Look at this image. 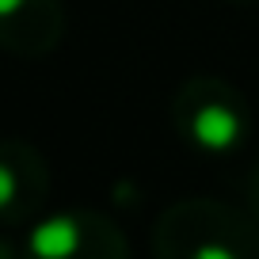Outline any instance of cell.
I'll list each match as a JSON object with an SVG mask.
<instances>
[{"mask_svg": "<svg viewBox=\"0 0 259 259\" xmlns=\"http://www.w3.org/2000/svg\"><path fill=\"white\" fill-rule=\"evenodd\" d=\"M61 12L54 0H0V46L16 54H42L54 46Z\"/></svg>", "mask_w": 259, "mask_h": 259, "instance_id": "6da1fadb", "label": "cell"}, {"mask_svg": "<svg viewBox=\"0 0 259 259\" xmlns=\"http://www.w3.org/2000/svg\"><path fill=\"white\" fill-rule=\"evenodd\" d=\"M38 187H42V168L34 153L27 145L4 141L0 145V218L34 206Z\"/></svg>", "mask_w": 259, "mask_h": 259, "instance_id": "7a4b0ae2", "label": "cell"}, {"mask_svg": "<svg viewBox=\"0 0 259 259\" xmlns=\"http://www.w3.org/2000/svg\"><path fill=\"white\" fill-rule=\"evenodd\" d=\"M0 259H16V251H12L8 244H4V240H0Z\"/></svg>", "mask_w": 259, "mask_h": 259, "instance_id": "3957f363", "label": "cell"}]
</instances>
